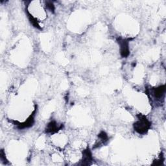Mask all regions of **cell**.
<instances>
[{
	"label": "cell",
	"instance_id": "cell-2",
	"mask_svg": "<svg viewBox=\"0 0 166 166\" xmlns=\"http://www.w3.org/2000/svg\"><path fill=\"white\" fill-rule=\"evenodd\" d=\"M120 44L121 49V53L123 57H127L128 55V43L125 40H120L119 42Z\"/></svg>",
	"mask_w": 166,
	"mask_h": 166
},
{
	"label": "cell",
	"instance_id": "cell-1",
	"mask_svg": "<svg viewBox=\"0 0 166 166\" xmlns=\"http://www.w3.org/2000/svg\"><path fill=\"white\" fill-rule=\"evenodd\" d=\"M150 127L149 121L145 118H141L134 124V128L138 132L143 134L149 130Z\"/></svg>",
	"mask_w": 166,
	"mask_h": 166
},
{
	"label": "cell",
	"instance_id": "cell-3",
	"mask_svg": "<svg viewBox=\"0 0 166 166\" xmlns=\"http://www.w3.org/2000/svg\"><path fill=\"white\" fill-rule=\"evenodd\" d=\"M60 127H58V125H57V123H55V122H51V123L49 124L48 127H47V131L49 132H55L58 131V129H59Z\"/></svg>",
	"mask_w": 166,
	"mask_h": 166
}]
</instances>
